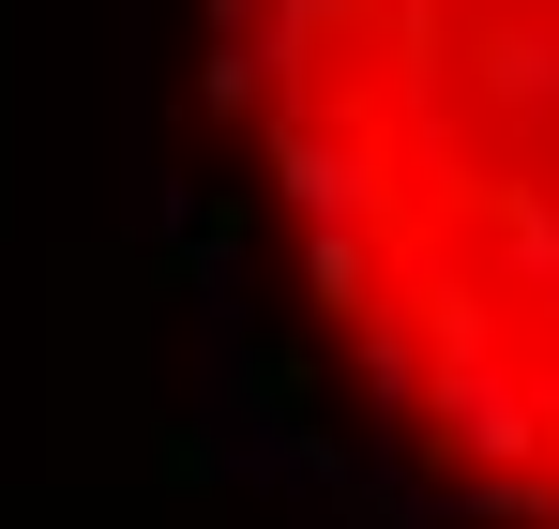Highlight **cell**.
Returning <instances> with one entry per match:
<instances>
[{
  "label": "cell",
  "mask_w": 559,
  "mask_h": 529,
  "mask_svg": "<svg viewBox=\"0 0 559 529\" xmlns=\"http://www.w3.org/2000/svg\"><path fill=\"white\" fill-rule=\"evenodd\" d=\"M227 243L454 529H559V0H197Z\"/></svg>",
  "instance_id": "cell-1"
}]
</instances>
